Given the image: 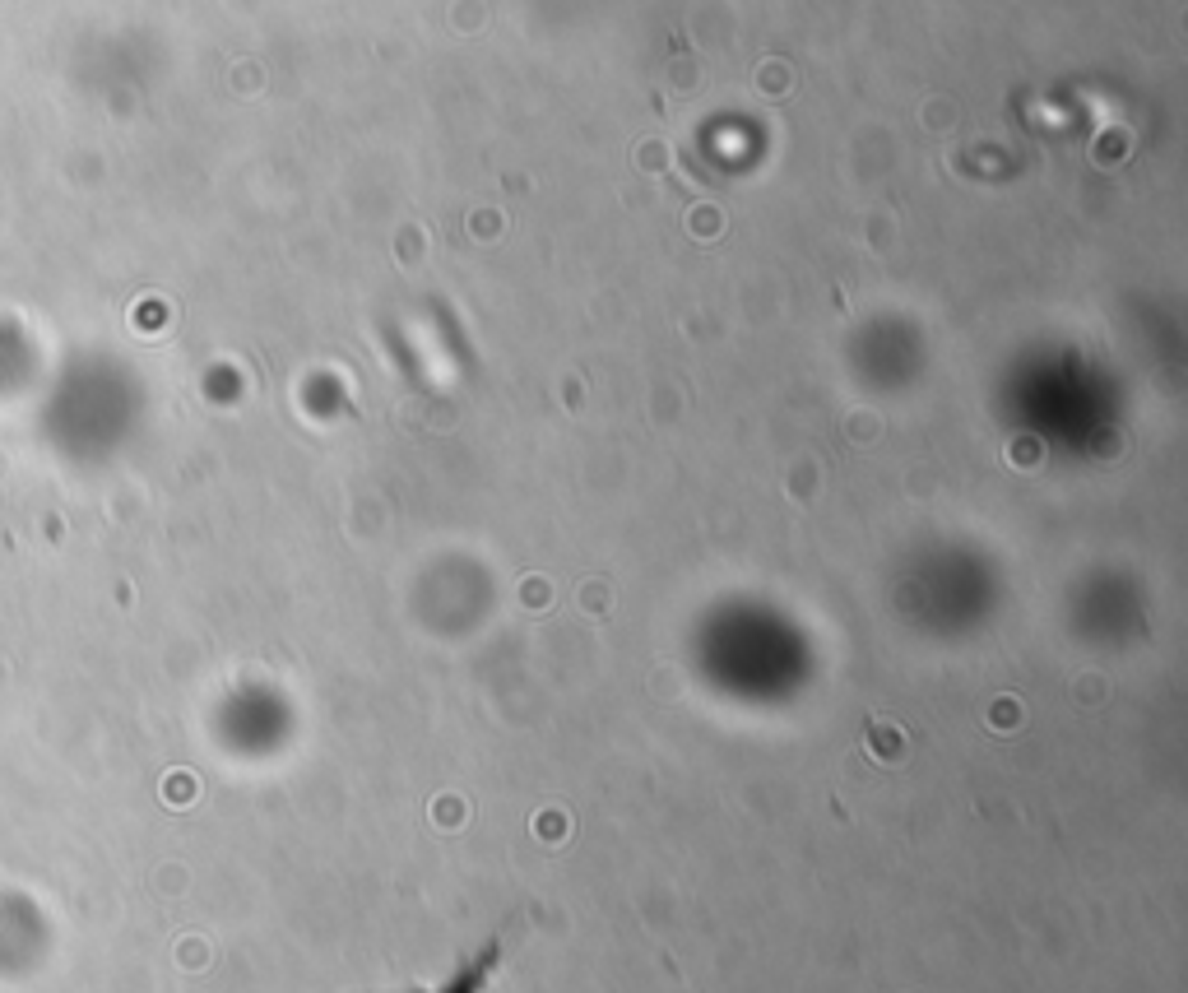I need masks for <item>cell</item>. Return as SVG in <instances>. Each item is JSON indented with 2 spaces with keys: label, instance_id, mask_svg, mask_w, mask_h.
Wrapping results in <instances>:
<instances>
[{
  "label": "cell",
  "instance_id": "cell-1",
  "mask_svg": "<svg viewBox=\"0 0 1188 993\" xmlns=\"http://www.w3.org/2000/svg\"><path fill=\"white\" fill-rule=\"evenodd\" d=\"M692 233H697L701 242H711V237L720 233V209H692Z\"/></svg>",
  "mask_w": 1188,
  "mask_h": 993
},
{
  "label": "cell",
  "instance_id": "cell-2",
  "mask_svg": "<svg viewBox=\"0 0 1188 993\" xmlns=\"http://www.w3.org/2000/svg\"><path fill=\"white\" fill-rule=\"evenodd\" d=\"M474 233H497V214H474Z\"/></svg>",
  "mask_w": 1188,
  "mask_h": 993
}]
</instances>
